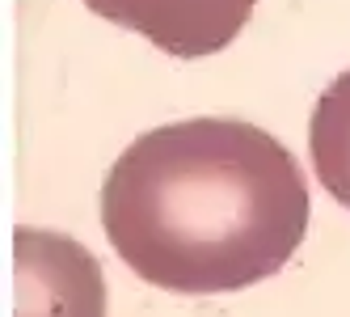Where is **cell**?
Instances as JSON below:
<instances>
[{"mask_svg": "<svg viewBox=\"0 0 350 317\" xmlns=\"http://www.w3.org/2000/svg\"><path fill=\"white\" fill-rule=\"evenodd\" d=\"M85 5L122 30L144 34L152 47L178 60H203L224 51L258 0H85Z\"/></svg>", "mask_w": 350, "mask_h": 317, "instance_id": "3", "label": "cell"}, {"mask_svg": "<svg viewBox=\"0 0 350 317\" xmlns=\"http://www.w3.org/2000/svg\"><path fill=\"white\" fill-rule=\"evenodd\" d=\"M102 229L144 283L178 296L279 275L308 233V182L270 131L186 118L127 144L102 186Z\"/></svg>", "mask_w": 350, "mask_h": 317, "instance_id": "1", "label": "cell"}, {"mask_svg": "<svg viewBox=\"0 0 350 317\" xmlns=\"http://www.w3.org/2000/svg\"><path fill=\"white\" fill-rule=\"evenodd\" d=\"M13 317H106V275L81 241L13 229Z\"/></svg>", "mask_w": 350, "mask_h": 317, "instance_id": "2", "label": "cell"}, {"mask_svg": "<svg viewBox=\"0 0 350 317\" xmlns=\"http://www.w3.org/2000/svg\"><path fill=\"white\" fill-rule=\"evenodd\" d=\"M308 149L317 182L334 194L342 207H350V72L325 89L312 106Z\"/></svg>", "mask_w": 350, "mask_h": 317, "instance_id": "4", "label": "cell"}]
</instances>
